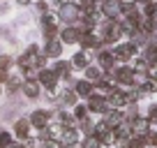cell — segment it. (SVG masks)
<instances>
[{
    "instance_id": "cell-36",
    "label": "cell",
    "mask_w": 157,
    "mask_h": 148,
    "mask_svg": "<svg viewBox=\"0 0 157 148\" xmlns=\"http://www.w3.org/2000/svg\"><path fill=\"white\" fill-rule=\"evenodd\" d=\"M139 90H141V93H152V90H155V81H146Z\"/></svg>"
},
{
    "instance_id": "cell-44",
    "label": "cell",
    "mask_w": 157,
    "mask_h": 148,
    "mask_svg": "<svg viewBox=\"0 0 157 148\" xmlns=\"http://www.w3.org/2000/svg\"><path fill=\"white\" fill-rule=\"evenodd\" d=\"M76 2H81V0H76Z\"/></svg>"
},
{
    "instance_id": "cell-24",
    "label": "cell",
    "mask_w": 157,
    "mask_h": 148,
    "mask_svg": "<svg viewBox=\"0 0 157 148\" xmlns=\"http://www.w3.org/2000/svg\"><path fill=\"white\" fill-rule=\"evenodd\" d=\"M76 67H88V58H86L83 51H78V53H74V60H72Z\"/></svg>"
},
{
    "instance_id": "cell-17",
    "label": "cell",
    "mask_w": 157,
    "mask_h": 148,
    "mask_svg": "<svg viewBox=\"0 0 157 148\" xmlns=\"http://www.w3.org/2000/svg\"><path fill=\"white\" fill-rule=\"evenodd\" d=\"M97 63L102 65L104 69H111V67H113V63H116V56H113L111 51H99V56H97Z\"/></svg>"
},
{
    "instance_id": "cell-7",
    "label": "cell",
    "mask_w": 157,
    "mask_h": 148,
    "mask_svg": "<svg viewBox=\"0 0 157 148\" xmlns=\"http://www.w3.org/2000/svg\"><path fill=\"white\" fill-rule=\"evenodd\" d=\"M56 81H58V74L56 69H39V84H44L49 90H56Z\"/></svg>"
},
{
    "instance_id": "cell-23",
    "label": "cell",
    "mask_w": 157,
    "mask_h": 148,
    "mask_svg": "<svg viewBox=\"0 0 157 148\" xmlns=\"http://www.w3.org/2000/svg\"><path fill=\"white\" fill-rule=\"evenodd\" d=\"M146 63L157 65V46L155 44H148V49H146Z\"/></svg>"
},
{
    "instance_id": "cell-28",
    "label": "cell",
    "mask_w": 157,
    "mask_h": 148,
    "mask_svg": "<svg viewBox=\"0 0 157 148\" xmlns=\"http://www.w3.org/2000/svg\"><path fill=\"white\" fill-rule=\"evenodd\" d=\"M56 35H58V25H46V28H44V37H46V42L56 40Z\"/></svg>"
},
{
    "instance_id": "cell-22",
    "label": "cell",
    "mask_w": 157,
    "mask_h": 148,
    "mask_svg": "<svg viewBox=\"0 0 157 148\" xmlns=\"http://www.w3.org/2000/svg\"><path fill=\"white\" fill-rule=\"evenodd\" d=\"M99 141H102V146H106V143H113V141H118V134H116V130H104L102 134H99Z\"/></svg>"
},
{
    "instance_id": "cell-39",
    "label": "cell",
    "mask_w": 157,
    "mask_h": 148,
    "mask_svg": "<svg viewBox=\"0 0 157 148\" xmlns=\"http://www.w3.org/2000/svg\"><path fill=\"white\" fill-rule=\"evenodd\" d=\"M19 86H21V81L14 79V76H10V81H7V88H10V90H16Z\"/></svg>"
},
{
    "instance_id": "cell-21",
    "label": "cell",
    "mask_w": 157,
    "mask_h": 148,
    "mask_svg": "<svg viewBox=\"0 0 157 148\" xmlns=\"http://www.w3.org/2000/svg\"><path fill=\"white\" fill-rule=\"evenodd\" d=\"M76 139H78L76 130H74V127H65V132H63V143H65V146H74Z\"/></svg>"
},
{
    "instance_id": "cell-6",
    "label": "cell",
    "mask_w": 157,
    "mask_h": 148,
    "mask_svg": "<svg viewBox=\"0 0 157 148\" xmlns=\"http://www.w3.org/2000/svg\"><path fill=\"white\" fill-rule=\"evenodd\" d=\"M113 76H116V81H118V84H125V86H132L134 81H136V76H134V69L125 67V65H123V67H118Z\"/></svg>"
},
{
    "instance_id": "cell-40",
    "label": "cell",
    "mask_w": 157,
    "mask_h": 148,
    "mask_svg": "<svg viewBox=\"0 0 157 148\" xmlns=\"http://www.w3.org/2000/svg\"><path fill=\"white\" fill-rule=\"evenodd\" d=\"M76 97H78L76 93H67V95H65V104H74V102H76Z\"/></svg>"
},
{
    "instance_id": "cell-1",
    "label": "cell",
    "mask_w": 157,
    "mask_h": 148,
    "mask_svg": "<svg viewBox=\"0 0 157 148\" xmlns=\"http://www.w3.org/2000/svg\"><path fill=\"white\" fill-rule=\"evenodd\" d=\"M123 35V25H120V21L118 19H106L102 23V42H116L118 37Z\"/></svg>"
},
{
    "instance_id": "cell-38",
    "label": "cell",
    "mask_w": 157,
    "mask_h": 148,
    "mask_svg": "<svg viewBox=\"0 0 157 148\" xmlns=\"http://www.w3.org/2000/svg\"><path fill=\"white\" fill-rule=\"evenodd\" d=\"M42 25H56V16H51V14H44V19H42Z\"/></svg>"
},
{
    "instance_id": "cell-9",
    "label": "cell",
    "mask_w": 157,
    "mask_h": 148,
    "mask_svg": "<svg viewBox=\"0 0 157 148\" xmlns=\"http://www.w3.org/2000/svg\"><path fill=\"white\" fill-rule=\"evenodd\" d=\"M104 123H106L111 130H116V127H120V125L125 123V114H123V111H118V109H113V111L106 114V120H104Z\"/></svg>"
},
{
    "instance_id": "cell-12",
    "label": "cell",
    "mask_w": 157,
    "mask_h": 148,
    "mask_svg": "<svg viewBox=\"0 0 157 148\" xmlns=\"http://www.w3.org/2000/svg\"><path fill=\"white\" fill-rule=\"evenodd\" d=\"M78 37H81V30L78 28H65L63 33H60L63 44H74V42H78Z\"/></svg>"
},
{
    "instance_id": "cell-32",
    "label": "cell",
    "mask_w": 157,
    "mask_h": 148,
    "mask_svg": "<svg viewBox=\"0 0 157 148\" xmlns=\"http://www.w3.org/2000/svg\"><path fill=\"white\" fill-rule=\"evenodd\" d=\"M86 114H88V107H76V109H74V118H76V120H83Z\"/></svg>"
},
{
    "instance_id": "cell-2",
    "label": "cell",
    "mask_w": 157,
    "mask_h": 148,
    "mask_svg": "<svg viewBox=\"0 0 157 148\" xmlns=\"http://www.w3.org/2000/svg\"><path fill=\"white\" fill-rule=\"evenodd\" d=\"M60 19L67 21V23H74V21L81 19V7H78V2H60Z\"/></svg>"
},
{
    "instance_id": "cell-27",
    "label": "cell",
    "mask_w": 157,
    "mask_h": 148,
    "mask_svg": "<svg viewBox=\"0 0 157 148\" xmlns=\"http://www.w3.org/2000/svg\"><path fill=\"white\" fill-rule=\"evenodd\" d=\"M83 148H102V141H99V137H95V134H88Z\"/></svg>"
},
{
    "instance_id": "cell-11",
    "label": "cell",
    "mask_w": 157,
    "mask_h": 148,
    "mask_svg": "<svg viewBox=\"0 0 157 148\" xmlns=\"http://www.w3.org/2000/svg\"><path fill=\"white\" fill-rule=\"evenodd\" d=\"M78 42H81V46H83V49H97L99 42H102V37H95L93 33H81Z\"/></svg>"
},
{
    "instance_id": "cell-4",
    "label": "cell",
    "mask_w": 157,
    "mask_h": 148,
    "mask_svg": "<svg viewBox=\"0 0 157 148\" xmlns=\"http://www.w3.org/2000/svg\"><path fill=\"white\" fill-rule=\"evenodd\" d=\"M88 111L109 114V111H113V109L106 104V97H104V95H90V97H88Z\"/></svg>"
},
{
    "instance_id": "cell-33",
    "label": "cell",
    "mask_w": 157,
    "mask_h": 148,
    "mask_svg": "<svg viewBox=\"0 0 157 148\" xmlns=\"http://www.w3.org/2000/svg\"><path fill=\"white\" fill-rule=\"evenodd\" d=\"M78 123H81V127H83V132H86V134H93V132H95L93 123H90L88 118H83V120H78Z\"/></svg>"
},
{
    "instance_id": "cell-10",
    "label": "cell",
    "mask_w": 157,
    "mask_h": 148,
    "mask_svg": "<svg viewBox=\"0 0 157 148\" xmlns=\"http://www.w3.org/2000/svg\"><path fill=\"white\" fill-rule=\"evenodd\" d=\"M132 132H134V137H146L150 132V120H146V118L132 120Z\"/></svg>"
},
{
    "instance_id": "cell-31",
    "label": "cell",
    "mask_w": 157,
    "mask_h": 148,
    "mask_svg": "<svg viewBox=\"0 0 157 148\" xmlns=\"http://www.w3.org/2000/svg\"><path fill=\"white\" fill-rule=\"evenodd\" d=\"M143 14H146V16H152V19H155V16H157V5H155V2H148L146 10H143Z\"/></svg>"
},
{
    "instance_id": "cell-42",
    "label": "cell",
    "mask_w": 157,
    "mask_h": 148,
    "mask_svg": "<svg viewBox=\"0 0 157 148\" xmlns=\"http://www.w3.org/2000/svg\"><path fill=\"white\" fill-rule=\"evenodd\" d=\"M16 2H21V5H28V2H30V0H16Z\"/></svg>"
},
{
    "instance_id": "cell-15",
    "label": "cell",
    "mask_w": 157,
    "mask_h": 148,
    "mask_svg": "<svg viewBox=\"0 0 157 148\" xmlns=\"http://www.w3.org/2000/svg\"><path fill=\"white\" fill-rule=\"evenodd\" d=\"M49 58H58L60 53H63V40H51L46 42V51H44Z\"/></svg>"
},
{
    "instance_id": "cell-8",
    "label": "cell",
    "mask_w": 157,
    "mask_h": 148,
    "mask_svg": "<svg viewBox=\"0 0 157 148\" xmlns=\"http://www.w3.org/2000/svg\"><path fill=\"white\" fill-rule=\"evenodd\" d=\"M102 12L106 19H118V14H120V0H104Z\"/></svg>"
},
{
    "instance_id": "cell-20",
    "label": "cell",
    "mask_w": 157,
    "mask_h": 148,
    "mask_svg": "<svg viewBox=\"0 0 157 148\" xmlns=\"http://www.w3.org/2000/svg\"><path fill=\"white\" fill-rule=\"evenodd\" d=\"M53 69H56V74H58V76L67 79V76H69V72H72V63H65V60H58Z\"/></svg>"
},
{
    "instance_id": "cell-3",
    "label": "cell",
    "mask_w": 157,
    "mask_h": 148,
    "mask_svg": "<svg viewBox=\"0 0 157 148\" xmlns=\"http://www.w3.org/2000/svg\"><path fill=\"white\" fill-rule=\"evenodd\" d=\"M113 56H116V60H120V63H127L129 58H134V56H136V42L118 44L116 51H113Z\"/></svg>"
},
{
    "instance_id": "cell-30",
    "label": "cell",
    "mask_w": 157,
    "mask_h": 148,
    "mask_svg": "<svg viewBox=\"0 0 157 148\" xmlns=\"http://www.w3.org/2000/svg\"><path fill=\"white\" fill-rule=\"evenodd\" d=\"M58 120H60V123L65 125V127H69V123H72L74 118H72V116L67 114V111H60V114H58Z\"/></svg>"
},
{
    "instance_id": "cell-13",
    "label": "cell",
    "mask_w": 157,
    "mask_h": 148,
    "mask_svg": "<svg viewBox=\"0 0 157 148\" xmlns=\"http://www.w3.org/2000/svg\"><path fill=\"white\" fill-rule=\"evenodd\" d=\"M21 88H23V93L28 95L30 99H35V97L39 95V81H35V79H25Z\"/></svg>"
},
{
    "instance_id": "cell-25",
    "label": "cell",
    "mask_w": 157,
    "mask_h": 148,
    "mask_svg": "<svg viewBox=\"0 0 157 148\" xmlns=\"http://www.w3.org/2000/svg\"><path fill=\"white\" fill-rule=\"evenodd\" d=\"M146 146V137H129L127 148H143Z\"/></svg>"
},
{
    "instance_id": "cell-18",
    "label": "cell",
    "mask_w": 157,
    "mask_h": 148,
    "mask_svg": "<svg viewBox=\"0 0 157 148\" xmlns=\"http://www.w3.org/2000/svg\"><path fill=\"white\" fill-rule=\"evenodd\" d=\"M74 93H76L78 97H90V95H93V84H90L88 79H86V81H78L76 88H74Z\"/></svg>"
},
{
    "instance_id": "cell-37",
    "label": "cell",
    "mask_w": 157,
    "mask_h": 148,
    "mask_svg": "<svg viewBox=\"0 0 157 148\" xmlns=\"http://www.w3.org/2000/svg\"><path fill=\"white\" fill-rule=\"evenodd\" d=\"M60 146H63V143H60V141H56V139H46L42 148H60Z\"/></svg>"
},
{
    "instance_id": "cell-35",
    "label": "cell",
    "mask_w": 157,
    "mask_h": 148,
    "mask_svg": "<svg viewBox=\"0 0 157 148\" xmlns=\"http://www.w3.org/2000/svg\"><path fill=\"white\" fill-rule=\"evenodd\" d=\"M12 67V58L10 56H2V58H0V69H10Z\"/></svg>"
},
{
    "instance_id": "cell-41",
    "label": "cell",
    "mask_w": 157,
    "mask_h": 148,
    "mask_svg": "<svg viewBox=\"0 0 157 148\" xmlns=\"http://www.w3.org/2000/svg\"><path fill=\"white\" fill-rule=\"evenodd\" d=\"M148 120H157V104L150 107V114H148Z\"/></svg>"
},
{
    "instance_id": "cell-34",
    "label": "cell",
    "mask_w": 157,
    "mask_h": 148,
    "mask_svg": "<svg viewBox=\"0 0 157 148\" xmlns=\"http://www.w3.org/2000/svg\"><path fill=\"white\" fill-rule=\"evenodd\" d=\"M146 143H150V146L157 148V132H148L146 134Z\"/></svg>"
},
{
    "instance_id": "cell-16",
    "label": "cell",
    "mask_w": 157,
    "mask_h": 148,
    "mask_svg": "<svg viewBox=\"0 0 157 148\" xmlns=\"http://www.w3.org/2000/svg\"><path fill=\"white\" fill-rule=\"evenodd\" d=\"M30 123H33L35 127H46V123H49V111H44V109L35 111V114L30 116Z\"/></svg>"
},
{
    "instance_id": "cell-14",
    "label": "cell",
    "mask_w": 157,
    "mask_h": 148,
    "mask_svg": "<svg viewBox=\"0 0 157 148\" xmlns=\"http://www.w3.org/2000/svg\"><path fill=\"white\" fill-rule=\"evenodd\" d=\"M30 120H25V118H21V120H16V125H14V134L19 139H28V134H30Z\"/></svg>"
},
{
    "instance_id": "cell-43",
    "label": "cell",
    "mask_w": 157,
    "mask_h": 148,
    "mask_svg": "<svg viewBox=\"0 0 157 148\" xmlns=\"http://www.w3.org/2000/svg\"><path fill=\"white\" fill-rule=\"evenodd\" d=\"M136 2H143V5H148V2H152V0H136Z\"/></svg>"
},
{
    "instance_id": "cell-19",
    "label": "cell",
    "mask_w": 157,
    "mask_h": 148,
    "mask_svg": "<svg viewBox=\"0 0 157 148\" xmlns=\"http://www.w3.org/2000/svg\"><path fill=\"white\" fill-rule=\"evenodd\" d=\"M139 28H141L146 35H152V33L157 30V21L152 19V16H143V19H141V25H139Z\"/></svg>"
},
{
    "instance_id": "cell-5",
    "label": "cell",
    "mask_w": 157,
    "mask_h": 148,
    "mask_svg": "<svg viewBox=\"0 0 157 148\" xmlns=\"http://www.w3.org/2000/svg\"><path fill=\"white\" fill-rule=\"evenodd\" d=\"M106 104H109L111 109H120L123 104H127V97H125V93H123L120 88H113L111 93L106 95Z\"/></svg>"
},
{
    "instance_id": "cell-29",
    "label": "cell",
    "mask_w": 157,
    "mask_h": 148,
    "mask_svg": "<svg viewBox=\"0 0 157 148\" xmlns=\"http://www.w3.org/2000/svg\"><path fill=\"white\" fill-rule=\"evenodd\" d=\"M10 146H12V134L0 132V148H10Z\"/></svg>"
},
{
    "instance_id": "cell-26",
    "label": "cell",
    "mask_w": 157,
    "mask_h": 148,
    "mask_svg": "<svg viewBox=\"0 0 157 148\" xmlns=\"http://www.w3.org/2000/svg\"><path fill=\"white\" fill-rule=\"evenodd\" d=\"M86 79H88V81H99V79H102V74H99L97 67H86Z\"/></svg>"
},
{
    "instance_id": "cell-45",
    "label": "cell",
    "mask_w": 157,
    "mask_h": 148,
    "mask_svg": "<svg viewBox=\"0 0 157 148\" xmlns=\"http://www.w3.org/2000/svg\"><path fill=\"white\" fill-rule=\"evenodd\" d=\"M95 2H97V0H95Z\"/></svg>"
}]
</instances>
